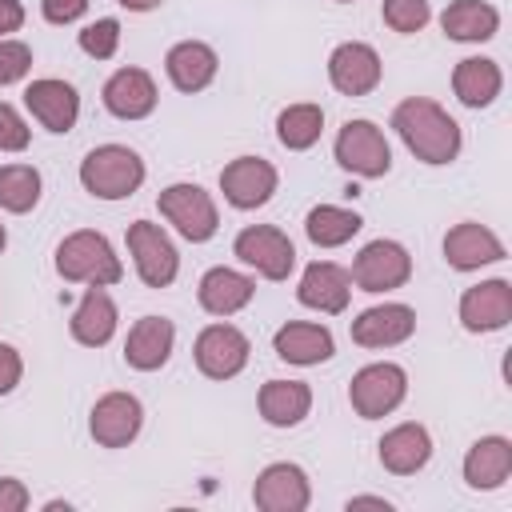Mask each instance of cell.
<instances>
[{
    "label": "cell",
    "instance_id": "6da1fadb",
    "mask_svg": "<svg viewBox=\"0 0 512 512\" xmlns=\"http://www.w3.org/2000/svg\"><path fill=\"white\" fill-rule=\"evenodd\" d=\"M392 128L396 136L404 140V148L420 160V164H452L464 148V136H460V124L428 96H408L392 108Z\"/></svg>",
    "mask_w": 512,
    "mask_h": 512
},
{
    "label": "cell",
    "instance_id": "7a4b0ae2",
    "mask_svg": "<svg viewBox=\"0 0 512 512\" xmlns=\"http://www.w3.org/2000/svg\"><path fill=\"white\" fill-rule=\"evenodd\" d=\"M56 272H60V280L84 284V288L88 284L112 288L124 280V264H120L116 248L96 228H76L56 244Z\"/></svg>",
    "mask_w": 512,
    "mask_h": 512
},
{
    "label": "cell",
    "instance_id": "3957f363",
    "mask_svg": "<svg viewBox=\"0 0 512 512\" xmlns=\"http://www.w3.org/2000/svg\"><path fill=\"white\" fill-rule=\"evenodd\" d=\"M144 176H148V168H144L140 152L128 144H96L80 160V184L96 200H128L132 192H140Z\"/></svg>",
    "mask_w": 512,
    "mask_h": 512
},
{
    "label": "cell",
    "instance_id": "277c9868",
    "mask_svg": "<svg viewBox=\"0 0 512 512\" xmlns=\"http://www.w3.org/2000/svg\"><path fill=\"white\" fill-rule=\"evenodd\" d=\"M156 208H160V216H164L184 240H192V244L212 240L216 228H220V208H216L212 192H204L200 184H188V180L160 188Z\"/></svg>",
    "mask_w": 512,
    "mask_h": 512
},
{
    "label": "cell",
    "instance_id": "5b68a950",
    "mask_svg": "<svg viewBox=\"0 0 512 512\" xmlns=\"http://www.w3.org/2000/svg\"><path fill=\"white\" fill-rule=\"evenodd\" d=\"M232 256L244 268H252L256 276L272 280V284L288 280L292 268H296V244L276 224H248V228H240L236 240H232Z\"/></svg>",
    "mask_w": 512,
    "mask_h": 512
},
{
    "label": "cell",
    "instance_id": "8992f818",
    "mask_svg": "<svg viewBox=\"0 0 512 512\" xmlns=\"http://www.w3.org/2000/svg\"><path fill=\"white\" fill-rule=\"evenodd\" d=\"M332 152H336V164L360 180H380L392 168V144L384 128H376L372 120H344Z\"/></svg>",
    "mask_w": 512,
    "mask_h": 512
},
{
    "label": "cell",
    "instance_id": "52a82bcc",
    "mask_svg": "<svg viewBox=\"0 0 512 512\" xmlns=\"http://www.w3.org/2000/svg\"><path fill=\"white\" fill-rule=\"evenodd\" d=\"M408 396V372L392 360H376V364H364L352 384H348V404L360 420H380L388 412H396Z\"/></svg>",
    "mask_w": 512,
    "mask_h": 512
},
{
    "label": "cell",
    "instance_id": "ba28073f",
    "mask_svg": "<svg viewBox=\"0 0 512 512\" xmlns=\"http://www.w3.org/2000/svg\"><path fill=\"white\" fill-rule=\"evenodd\" d=\"M128 256H132V268L136 276L148 284V288H168L176 276H180V252L172 244V236L152 224V220H132L128 224Z\"/></svg>",
    "mask_w": 512,
    "mask_h": 512
},
{
    "label": "cell",
    "instance_id": "9c48e42d",
    "mask_svg": "<svg viewBox=\"0 0 512 512\" xmlns=\"http://www.w3.org/2000/svg\"><path fill=\"white\" fill-rule=\"evenodd\" d=\"M348 276H352V284H356L360 292L380 296V292L404 288V284L412 280V256H408V248H404L400 240H384V236H380V240H368V244L356 252Z\"/></svg>",
    "mask_w": 512,
    "mask_h": 512
},
{
    "label": "cell",
    "instance_id": "30bf717a",
    "mask_svg": "<svg viewBox=\"0 0 512 512\" xmlns=\"http://www.w3.org/2000/svg\"><path fill=\"white\" fill-rule=\"evenodd\" d=\"M248 356H252V344L248 336L228 324V320H216L208 328L196 332V344H192V360L200 368V376L208 380H232L248 368Z\"/></svg>",
    "mask_w": 512,
    "mask_h": 512
},
{
    "label": "cell",
    "instance_id": "8fae6325",
    "mask_svg": "<svg viewBox=\"0 0 512 512\" xmlns=\"http://www.w3.org/2000/svg\"><path fill=\"white\" fill-rule=\"evenodd\" d=\"M280 184V172L264 156H236L220 168V192L236 212H256L272 200Z\"/></svg>",
    "mask_w": 512,
    "mask_h": 512
},
{
    "label": "cell",
    "instance_id": "7c38bea8",
    "mask_svg": "<svg viewBox=\"0 0 512 512\" xmlns=\"http://www.w3.org/2000/svg\"><path fill=\"white\" fill-rule=\"evenodd\" d=\"M144 428V404L132 392H104L88 412V436L100 448H128Z\"/></svg>",
    "mask_w": 512,
    "mask_h": 512
},
{
    "label": "cell",
    "instance_id": "4fadbf2b",
    "mask_svg": "<svg viewBox=\"0 0 512 512\" xmlns=\"http://www.w3.org/2000/svg\"><path fill=\"white\" fill-rule=\"evenodd\" d=\"M384 80V64H380V52L364 40H344L332 48L328 56V84L340 92V96H368L376 92Z\"/></svg>",
    "mask_w": 512,
    "mask_h": 512
},
{
    "label": "cell",
    "instance_id": "5bb4252c",
    "mask_svg": "<svg viewBox=\"0 0 512 512\" xmlns=\"http://www.w3.org/2000/svg\"><path fill=\"white\" fill-rule=\"evenodd\" d=\"M456 316H460V328L476 332V336L508 328V320H512V284L504 276H496V280H480V284L464 288L460 304H456Z\"/></svg>",
    "mask_w": 512,
    "mask_h": 512
},
{
    "label": "cell",
    "instance_id": "9a60e30c",
    "mask_svg": "<svg viewBox=\"0 0 512 512\" xmlns=\"http://www.w3.org/2000/svg\"><path fill=\"white\" fill-rule=\"evenodd\" d=\"M252 504L260 512H304L312 504V484L308 472L292 460H276L268 464L256 484H252Z\"/></svg>",
    "mask_w": 512,
    "mask_h": 512
},
{
    "label": "cell",
    "instance_id": "2e32d148",
    "mask_svg": "<svg viewBox=\"0 0 512 512\" xmlns=\"http://www.w3.org/2000/svg\"><path fill=\"white\" fill-rule=\"evenodd\" d=\"M100 100L104 108L116 116V120H148L160 104V92H156V80L148 68H116L104 88H100Z\"/></svg>",
    "mask_w": 512,
    "mask_h": 512
},
{
    "label": "cell",
    "instance_id": "e0dca14e",
    "mask_svg": "<svg viewBox=\"0 0 512 512\" xmlns=\"http://www.w3.org/2000/svg\"><path fill=\"white\" fill-rule=\"evenodd\" d=\"M24 108L40 128L60 136V132H72L80 120V92L60 76H40L24 88Z\"/></svg>",
    "mask_w": 512,
    "mask_h": 512
},
{
    "label": "cell",
    "instance_id": "ac0fdd59",
    "mask_svg": "<svg viewBox=\"0 0 512 512\" xmlns=\"http://www.w3.org/2000/svg\"><path fill=\"white\" fill-rule=\"evenodd\" d=\"M504 240L488 228V224H476V220H460L444 232V260L448 268L456 272H480L484 264H496L504 260Z\"/></svg>",
    "mask_w": 512,
    "mask_h": 512
},
{
    "label": "cell",
    "instance_id": "d6986e66",
    "mask_svg": "<svg viewBox=\"0 0 512 512\" xmlns=\"http://www.w3.org/2000/svg\"><path fill=\"white\" fill-rule=\"evenodd\" d=\"M296 300L304 308H312V312L340 316L348 308V300H352V276H348V268H340L336 260H312L300 272Z\"/></svg>",
    "mask_w": 512,
    "mask_h": 512
},
{
    "label": "cell",
    "instance_id": "ffe728a7",
    "mask_svg": "<svg viewBox=\"0 0 512 512\" xmlns=\"http://www.w3.org/2000/svg\"><path fill=\"white\" fill-rule=\"evenodd\" d=\"M412 332H416V312L400 300L372 304L352 320V344H360V348H396Z\"/></svg>",
    "mask_w": 512,
    "mask_h": 512
},
{
    "label": "cell",
    "instance_id": "44dd1931",
    "mask_svg": "<svg viewBox=\"0 0 512 512\" xmlns=\"http://www.w3.org/2000/svg\"><path fill=\"white\" fill-rule=\"evenodd\" d=\"M176 324L168 316H140L124 340V364L136 372H160L172 360Z\"/></svg>",
    "mask_w": 512,
    "mask_h": 512
},
{
    "label": "cell",
    "instance_id": "7402d4cb",
    "mask_svg": "<svg viewBox=\"0 0 512 512\" xmlns=\"http://www.w3.org/2000/svg\"><path fill=\"white\" fill-rule=\"evenodd\" d=\"M164 72H168V80H172L176 92L192 96V92H204V88L216 80L220 56H216V48L204 44V40H176V44L168 48V56H164Z\"/></svg>",
    "mask_w": 512,
    "mask_h": 512
},
{
    "label": "cell",
    "instance_id": "603a6c76",
    "mask_svg": "<svg viewBox=\"0 0 512 512\" xmlns=\"http://www.w3.org/2000/svg\"><path fill=\"white\" fill-rule=\"evenodd\" d=\"M252 296H256V280L244 276V272H236V268H224V264L208 268V272L200 276V284H196L200 308H204L208 316H220V320L244 312V308L252 304Z\"/></svg>",
    "mask_w": 512,
    "mask_h": 512
},
{
    "label": "cell",
    "instance_id": "cb8c5ba5",
    "mask_svg": "<svg viewBox=\"0 0 512 512\" xmlns=\"http://www.w3.org/2000/svg\"><path fill=\"white\" fill-rule=\"evenodd\" d=\"M116 328H120V308H116V300L108 296V288L88 284L84 296H80V304L72 308V320H68L72 340L84 344V348H104V344L116 336Z\"/></svg>",
    "mask_w": 512,
    "mask_h": 512
},
{
    "label": "cell",
    "instance_id": "d4e9b609",
    "mask_svg": "<svg viewBox=\"0 0 512 512\" xmlns=\"http://www.w3.org/2000/svg\"><path fill=\"white\" fill-rule=\"evenodd\" d=\"M272 352L284 360V364H296V368H312V364H324L336 356V340L324 324H312V320H288L276 328L272 336Z\"/></svg>",
    "mask_w": 512,
    "mask_h": 512
},
{
    "label": "cell",
    "instance_id": "484cf974",
    "mask_svg": "<svg viewBox=\"0 0 512 512\" xmlns=\"http://www.w3.org/2000/svg\"><path fill=\"white\" fill-rule=\"evenodd\" d=\"M376 456H380L384 472H392V476H416L432 460V436H428L424 424L404 420V424H396V428H388L380 436Z\"/></svg>",
    "mask_w": 512,
    "mask_h": 512
},
{
    "label": "cell",
    "instance_id": "4316f807",
    "mask_svg": "<svg viewBox=\"0 0 512 512\" xmlns=\"http://www.w3.org/2000/svg\"><path fill=\"white\" fill-rule=\"evenodd\" d=\"M512 476V440L508 436H480L464 452V484L476 492H492Z\"/></svg>",
    "mask_w": 512,
    "mask_h": 512
},
{
    "label": "cell",
    "instance_id": "83f0119b",
    "mask_svg": "<svg viewBox=\"0 0 512 512\" xmlns=\"http://www.w3.org/2000/svg\"><path fill=\"white\" fill-rule=\"evenodd\" d=\"M256 408L272 428H296L312 412V388L304 380H268L256 392Z\"/></svg>",
    "mask_w": 512,
    "mask_h": 512
},
{
    "label": "cell",
    "instance_id": "f1b7e54d",
    "mask_svg": "<svg viewBox=\"0 0 512 512\" xmlns=\"http://www.w3.org/2000/svg\"><path fill=\"white\" fill-rule=\"evenodd\" d=\"M504 88V72L492 56H464L452 68V92L464 108H488Z\"/></svg>",
    "mask_w": 512,
    "mask_h": 512
},
{
    "label": "cell",
    "instance_id": "f546056e",
    "mask_svg": "<svg viewBox=\"0 0 512 512\" xmlns=\"http://www.w3.org/2000/svg\"><path fill=\"white\" fill-rule=\"evenodd\" d=\"M440 28L456 44H484L500 32V12L488 0H452L440 12Z\"/></svg>",
    "mask_w": 512,
    "mask_h": 512
},
{
    "label": "cell",
    "instance_id": "4dcf8cb0",
    "mask_svg": "<svg viewBox=\"0 0 512 512\" xmlns=\"http://www.w3.org/2000/svg\"><path fill=\"white\" fill-rule=\"evenodd\" d=\"M360 228H364L360 212L340 208V204H316V208L304 216V236H308L316 248H340V244H348Z\"/></svg>",
    "mask_w": 512,
    "mask_h": 512
},
{
    "label": "cell",
    "instance_id": "1f68e13d",
    "mask_svg": "<svg viewBox=\"0 0 512 512\" xmlns=\"http://www.w3.org/2000/svg\"><path fill=\"white\" fill-rule=\"evenodd\" d=\"M324 132V108L312 104V100H300V104H288L280 108L276 116V140L288 148V152H308Z\"/></svg>",
    "mask_w": 512,
    "mask_h": 512
},
{
    "label": "cell",
    "instance_id": "d6a6232c",
    "mask_svg": "<svg viewBox=\"0 0 512 512\" xmlns=\"http://www.w3.org/2000/svg\"><path fill=\"white\" fill-rule=\"evenodd\" d=\"M44 180L32 164H0V208L12 216H24L40 204Z\"/></svg>",
    "mask_w": 512,
    "mask_h": 512
},
{
    "label": "cell",
    "instance_id": "836d02e7",
    "mask_svg": "<svg viewBox=\"0 0 512 512\" xmlns=\"http://www.w3.org/2000/svg\"><path fill=\"white\" fill-rule=\"evenodd\" d=\"M76 44H80V52L92 56V60H112V56L120 52V20H116V16H100V20L84 24V28L76 32Z\"/></svg>",
    "mask_w": 512,
    "mask_h": 512
},
{
    "label": "cell",
    "instance_id": "e575fe53",
    "mask_svg": "<svg viewBox=\"0 0 512 512\" xmlns=\"http://www.w3.org/2000/svg\"><path fill=\"white\" fill-rule=\"evenodd\" d=\"M380 16L392 32L400 36H416L428 20H432V4L428 0H384L380 4Z\"/></svg>",
    "mask_w": 512,
    "mask_h": 512
},
{
    "label": "cell",
    "instance_id": "d590c367",
    "mask_svg": "<svg viewBox=\"0 0 512 512\" xmlns=\"http://www.w3.org/2000/svg\"><path fill=\"white\" fill-rule=\"evenodd\" d=\"M28 72H32V48L16 36H4L0 40V88L20 84Z\"/></svg>",
    "mask_w": 512,
    "mask_h": 512
},
{
    "label": "cell",
    "instance_id": "8d00e7d4",
    "mask_svg": "<svg viewBox=\"0 0 512 512\" xmlns=\"http://www.w3.org/2000/svg\"><path fill=\"white\" fill-rule=\"evenodd\" d=\"M28 144H32V128H28V120H24L12 104L0 100V152H24Z\"/></svg>",
    "mask_w": 512,
    "mask_h": 512
},
{
    "label": "cell",
    "instance_id": "74e56055",
    "mask_svg": "<svg viewBox=\"0 0 512 512\" xmlns=\"http://www.w3.org/2000/svg\"><path fill=\"white\" fill-rule=\"evenodd\" d=\"M88 4L92 0H40V16L48 20V24H76L84 12H88Z\"/></svg>",
    "mask_w": 512,
    "mask_h": 512
},
{
    "label": "cell",
    "instance_id": "f35d334b",
    "mask_svg": "<svg viewBox=\"0 0 512 512\" xmlns=\"http://www.w3.org/2000/svg\"><path fill=\"white\" fill-rule=\"evenodd\" d=\"M20 380H24V356L12 344H0V396L16 392Z\"/></svg>",
    "mask_w": 512,
    "mask_h": 512
},
{
    "label": "cell",
    "instance_id": "ab89813d",
    "mask_svg": "<svg viewBox=\"0 0 512 512\" xmlns=\"http://www.w3.org/2000/svg\"><path fill=\"white\" fill-rule=\"evenodd\" d=\"M28 504H32V496H28L24 480H16V476H0V512H24Z\"/></svg>",
    "mask_w": 512,
    "mask_h": 512
},
{
    "label": "cell",
    "instance_id": "60d3db41",
    "mask_svg": "<svg viewBox=\"0 0 512 512\" xmlns=\"http://www.w3.org/2000/svg\"><path fill=\"white\" fill-rule=\"evenodd\" d=\"M24 4L20 0H0V40L4 36H12V32H20L24 28Z\"/></svg>",
    "mask_w": 512,
    "mask_h": 512
},
{
    "label": "cell",
    "instance_id": "b9f144b4",
    "mask_svg": "<svg viewBox=\"0 0 512 512\" xmlns=\"http://www.w3.org/2000/svg\"><path fill=\"white\" fill-rule=\"evenodd\" d=\"M348 508H384V512H388L392 504H388L384 496H352V500H348Z\"/></svg>",
    "mask_w": 512,
    "mask_h": 512
},
{
    "label": "cell",
    "instance_id": "7bdbcfd3",
    "mask_svg": "<svg viewBox=\"0 0 512 512\" xmlns=\"http://www.w3.org/2000/svg\"><path fill=\"white\" fill-rule=\"evenodd\" d=\"M120 8H128V12H152V8H160L164 0H116Z\"/></svg>",
    "mask_w": 512,
    "mask_h": 512
},
{
    "label": "cell",
    "instance_id": "ee69618b",
    "mask_svg": "<svg viewBox=\"0 0 512 512\" xmlns=\"http://www.w3.org/2000/svg\"><path fill=\"white\" fill-rule=\"evenodd\" d=\"M4 248H8V228L0 224V252H4Z\"/></svg>",
    "mask_w": 512,
    "mask_h": 512
},
{
    "label": "cell",
    "instance_id": "f6af8a7d",
    "mask_svg": "<svg viewBox=\"0 0 512 512\" xmlns=\"http://www.w3.org/2000/svg\"><path fill=\"white\" fill-rule=\"evenodd\" d=\"M336 4H352V0H336Z\"/></svg>",
    "mask_w": 512,
    "mask_h": 512
}]
</instances>
